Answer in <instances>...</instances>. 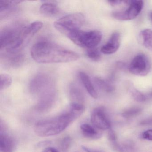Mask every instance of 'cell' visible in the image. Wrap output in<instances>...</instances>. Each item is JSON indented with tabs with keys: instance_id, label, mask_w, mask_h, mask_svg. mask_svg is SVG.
Returning a JSON list of instances; mask_svg holds the SVG:
<instances>
[{
	"instance_id": "6da1fadb",
	"label": "cell",
	"mask_w": 152,
	"mask_h": 152,
	"mask_svg": "<svg viewBox=\"0 0 152 152\" xmlns=\"http://www.w3.org/2000/svg\"><path fill=\"white\" fill-rule=\"evenodd\" d=\"M31 54L33 59L39 64L69 63L79 58L75 52L47 40L35 43L32 47Z\"/></svg>"
},
{
	"instance_id": "7a4b0ae2",
	"label": "cell",
	"mask_w": 152,
	"mask_h": 152,
	"mask_svg": "<svg viewBox=\"0 0 152 152\" xmlns=\"http://www.w3.org/2000/svg\"><path fill=\"white\" fill-rule=\"evenodd\" d=\"M75 119L69 111L58 116L39 121L34 126V132L39 137H49L64 130Z\"/></svg>"
},
{
	"instance_id": "3957f363",
	"label": "cell",
	"mask_w": 152,
	"mask_h": 152,
	"mask_svg": "<svg viewBox=\"0 0 152 152\" xmlns=\"http://www.w3.org/2000/svg\"><path fill=\"white\" fill-rule=\"evenodd\" d=\"M23 26H7L1 30L0 34L1 51L21 50L26 40L23 34Z\"/></svg>"
},
{
	"instance_id": "277c9868",
	"label": "cell",
	"mask_w": 152,
	"mask_h": 152,
	"mask_svg": "<svg viewBox=\"0 0 152 152\" xmlns=\"http://www.w3.org/2000/svg\"><path fill=\"white\" fill-rule=\"evenodd\" d=\"M67 37L77 46L89 49L95 48L99 44L102 34L97 30L86 31L79 30L71 33Z\"/></svg>"
},
{
	"instance_id": "5b68a950",
	"label": "cell",
	"mask_w": 152,
	"mask_h": 152,
	"mask_svg": "<svg viewBox=\"0 0 152 152\" xmlns=\"http://www.w3.org/2000/svg\"><path fill=\"white\" fill-rule=\"evenodd\" d=\"M85 22V17L80 13H73L64 16L54 23L55 28L64 35L80 30Z\"/></svg>"
},
{
	"instance_id": "8992f818",
	"label": "cell",
	"mask_w": 152,
	"mask_h": 152,
	"mask_svg": "<svg viewBox=\"0 0 152 152\" xmlns=\"http://www.w3.org/2000/svg\"><path fill=\"white\" fill-rule=\"evenodd\" d=\"M53 88L54 84L51 77L42 73L36 75L32 79L29 85L30 91L39 96Z\"/></svg>"
},
{
	"instance_id": "52a82bcc",
	"label": "cell",
	"mask_w": 152,
	"mask_h": 152,
	"mask_svg": "<svg viewBox=\"0 0 152 152\" xmlns=\"http://www.w3.org/2000/svg\"><path fill=\"white\" fill-rule=\"evenodd\" d=\"M129 7L124 11L113 12L112 16L118 21H129L135 19L143 9L144 2L142 1H126Z\"/></svg>"
},
{
	"instance_id": "ba28073f",
	"label": "cell",
	"mask_w": 152,
	"mask_h": 152,
	"mask_svg": "<svg viewBox=\"0 0 152 152\" xmlns=\"http://www.w3.org/2000/svg\"><path fill=\"white\" fill-rule=\"evenodd\" d=\"M131 73L138 76L147 75L151 70V64L145 55L140 54L134 57L128 67Z\"/></svg>"
},
{
	"instance_id": "9c48e42d",
	"label": "cell",
	"mask_w": 152,
	"mask_h": 152,
	"mask_svg": "<svg viewBox=\"0 0 152 152\" xmlns=\"http://www.w3.org/2000/svg\"><path fill=\"white\" fill-rule=\"evenodd\" d=\"M91 121L94 127L98 129L105 130L111 129L110 121L103 107H96L92 111Z\"/></svg>"
},
{
	"instance_id": "30bf717a",
	"label": "cell",
	"mask_w": 152,
	"mask_h": 152,
	"mask_svg": "<svg viewBox=\"0 0 152 152\" xmlns=\"http://www.w3.org/2000/svg\"><path fill=\"white\" fill-rule=\"evenodd\" d=\"M56 98L55 88L51 89L39 96V101L35 107L38 112H44L51 108Z\"/></svg>"
},
{
	"instance_id": "8fae6325",
	"label": "cell",
	"mask_w": 152,
	"mask_h": 152,
	"mask_svg": "<svg viewBox=\"0 0 152 152\" xmlns=\"http://www.w3.org/2000/svg\"><path fill=\"white\" fill-rule=\"evenodd\" d=\"M0 126V151L14 152L16 147L15 140L7 133L5 125L1 121Z\"/></svg>"
},
{
	"instance_id": "7c38bea8",
	"label": "cell",
	"mask_w": 152,
	"mask_h": 152,
	"mask_svg": "<svg viewBox=\"0 0 152 152\" xmlns=\"http://www.w3.org/2000/svg\"><path fill=\"white\" fill-rule=\"evenodd\" d=\"M1 58L6 64L13 67L19 66L24 61L23 54L21 50L1 51Z\"/></svg>"
},
{
	"instance_id": "4fadbf2b",
	"label": "cell",
	"mask_w": 152,
	"mask_h": 152,
	"mask_svg": "<svg viewBox=\"0 0 152 152\" xmlns=\"http://www.w3.org/2000/svg\"><path fill=\"white\" fill-rule=\"evenodd\" d=\"M121 42V36L118 32H115L111 35L108 41L101 48V52L105 55L114 54L119 49Z\"/></svg>"
},
{
	"instance_id": "5bb4252c",
	"label": "cell",
	"mask_w": 152,
	"mask_h": 152,
	"mask_svg": "<svg viewBox=\"0 0 152 152\" xmlns=\"http://www.w3.org/2000/svg\"><path fill=\"white\" fill-rule=\"evenodd\" d=\"M22 1H0L1 18H4L10 15L15 9V7Z\"/></svg>"
},
{
	"instance_id": "9a60e30c",
	"label": "cell",
	"mask_w": 152,
	"mask_h": 152,
	"mask_svg": "<svg viewBox=\"0 0 152 152\" xmlns=\"http://www.w3.org/2000/svg\"><path fill=\"white\" fill-rule=\"evenodd\" d=\"M71 104L84 105V96L82 91L77 85L72 84L69 88Z\"/></svg>"
},
{
	"instance_id": "2e32d148",
	"label": "cell",
	"mask_w": 152,
	"mask_h": 152,
	"mask_svg": "<svg viewBox=\"0 0 152 152\" xmlns=\"http://www.w3.org/2000/svg\"><path fill=\"white\" fill-rule=\"evenodd\" d=\"M79 77L83 84L90 95L93 98H97V93L95 90L88 75L86 73L81 72L79 73Z\"/></svg>"
},
{
	"instance_id": "e0dca14e",
	"label": "cell",
	"mask_w": 152,
	"mask_h": 152,
	"mask_svg": "<svg viewBox=\"0 0 152 152\" xmlns=\"http://www.w3.org/2000/svg\"><path fill=\"white\" fill-rule=\"evenodd\" d=\"M81 130L83 135L87 138L96 139L100 138L101 133L98 131L95 127L88 124H83L80 126Z\"/></svg>"
},
{
	"instance_id": "ac0fdd59",
	"label": "cell",
	"mask_w": 152,
	"mask_h": 152,
	"mask_svg": "<svg viewBox=\"0 0 152 152\" xmlns=\"http://www.w3.org/2000/svg\"><path fill=\"white\" fill-rule=\"evenodd\" d=\"M43 26V24L40 21H35L29 25L23 26V34L26 40L30 39L39 31Z\"/></svg>"
},
{
	"instance_id": "d6986e66",
	"label": "cell",
	"mask_w": 152,
	"mask_h": 152,
	"mask_svg": "<svg viewBox=\"0 0 152 152\" xmlns=\"http://www.w3.org/2000/svg\"><path fill=\"white\" fill-rule=\"evenodd\" d=\"M42 14L48 17H54L59 13V8L55 3L46 2L43 3L40 8Z\"/></svg>"
},
{
	"instance_id": "ffe728a7",
	"label": "cell",
	"mask_w": 152,
	"mask_h": 152,
	"mask_svg": "<svg viewBox=\"0 0 152 152\" xmlns=\"http://www.w3.org/2000/svg\"><path fill=\"white\" fill-rule=\"evenodd\" d=\"M96 85L101 90L107 93L113 92L115 90V86L113 84L112 80H104L100 77L95 78Z\"/></svg>"
},
{
	"instance_id": "44dd1931",
	"label": "cell",
	"mask_w": 152,
	"mask_h": 152,
	"mask_svg": "<svg viewBox=\"0 0 152 152\" xmlns=\"http://www.w3.org/2000/svg\"><path fill=\"white\" fill-rule=\"evenodd\" d=\"M140 38L143 46L152 51V30L145 29L140 34Z\"/></svg>"
},
{
	"instance_id": "7402d4cb",
	"label": "cell",
	"mask_w": 152,
	"mask_h": 152,
	"mask_svg": "<svg viewBox=\"0 0 152 152\" xmlns=\"http://www.w3.org/2000/svg\"><path fill=\"white\" fill-rule=\"evenodd\" d=\"M113 148L119 152H134L135 148L131 142L119 143L116 141L113 142Z\"/></svg>"
},
{
	"instance_id": "603a6c76",
	"label": "cell",
	"mask_w": 152,
	"mask_h": 152,
	"mask_svg": "<svg viewBox=\"0 0 152 152\" xmlns=\"http://www.w3.org/2000/svg\"><path fill=\"white\" fill-rule=\"evenodd\" d=\"M13 80L12 77L7 74H1L0 75V89H5L12 84Z\"/></svg>"
},
{
	"instance_id": "cb8c5ba5",
	"label": "cell",
	"mask_w": 152,
	"mask_h": 152,
	"mask_svg": "<svg viewBox=\"0 0 152 152\" xmlns=\"http://www.w3.org/2000/svg\"><path fill=\"white\" fill-rule=\"evenodd\" d=\"M129 91L133 98L138 102H142L145 101L147 99V96L139 91L134 87H130L129 88Z\"/></svg>"
},
{
	"instance_id": "d4e9b609",
	"label": "cell",
	"mask_w": 152,
	"mask_h": 152,
	"mask_svg": "<svg viewBox=\"0 0 152 152\" xmlns=\"http://www.w3.org/2000/svg\"><path fill=\"white\" fill-rule=\"evenodd\" d=\"M141 112V108L133 107L127 109L122 113V116L124 118H131L138 115Z\"/></svg>"
},
{
	"instance_id": "484cf974",
	"label": "cell",
	"mask_w": 152,
	"mask_h": 152,
	"mask_svg": "<svg viewBox=\"0 0 152 152\" xmlns=\"http://www.w3.org/2000/svg\"><path fill=\"white\" fill-rule=\"evenodd\" d=\"M87 56L92 61H98L101 58V54L96 49H88L86 53Z\"/></svg>"
},
{
	"instance_id": "4316f807",
	"label": "cell",
	"mask_w": 152,
	"mask_h": 152,
	"mask_svg": "<svg viewBox=\"0 0 152 152\" xmlns=\"http://www.w3.org/2000/svg\"><path fill=\"white\" fill-rule=\"evenodd\" d=\"M72 143V138L71 137L67 136L64 137L60 142V148L64 152L67 151V149L70 147Z\"/></svg>"
},
{
	"instance_id": "83f0119b",
	"label": "cell",
	"mask_w": 152,
	"mask_h": 152,
	"mask_svg": "<svg viewBox=\"0 0 152 152\" xmlns=\"http://www.w3.org/2000/svg\"><path fill=\"white\" fill-rule=\"evenodd\" d=\"M141 137L144 139L152 141V129H148L143 132Z\"/></svg>"
},
{
	"instance_id": "f1b7e54d",
	"label": "cell",
	"mask_w": 152,
	"mask_h": 152,
	"mask_svg": "<svg viewBox=\"0 0 152 152\" xmlns=\"http://www.w3.org/2000/svg\"><path fill=\"white\" fill-rule=\"evenodd\" d=\"M108 138L109 140L112 142H114L116 141V136L114 132L110 129H109V132H108Z\"/></svg>"
},
{
	"instance_id": "f546056e",
	"label": "cell",
	"mask_w": 152,
	"mask_h": 152,
	"mask_svg": "<svg viewBox=\"0 0 152 152\" xmlns=\"http://www.w3.org/2000/svg\"><path fill=\"white\" fill-rule=\"evenodd\" d=\"M108 3L112 6H115L117 5H120L121 3L123 2L122 1H119V0H115V1H108Z\"/></svg>"
},
{
	"instance_id": "4dcf8cb0",
	"label": "cell",
	"mask_w": 152,
	"mask_h": 152,
	"mask_svg": "<svg viewBox=\"0 0 152 152\" xmlns=\"http://www.w3.org/2000/svg\"><path fill=\"white\" fill-rule=\"evenodd\" d=\"M43 152H59L57 149H56L55 148L48 147L46 148L43 150Z\"/></svg>"
},
{
	"instance_id": "1f68e13d",
	"label": "cell",
	"mask_w": 152,
	"mask_h": 152,
	"mask_svg": "<svg viewBox=\"0 0 152 152\" xmlns=\"http://www.w3.org/2000/svg\"><path fill=\"white\" fill-rule=\"evenodd\" d=\"M50 143V141H48V140L42 141V142H39V144H37V146L38 147H42L45 146L49 145Z\"/></svg>"
},
{
	"instance_id": "d6a6232c",
	"label": "cell",
	"mask_w": 152,
	"mask_h": 152,
	"mask_svg": "<svg viewBox=\"0 0 152 152\" xmlns=\"http://www.w3.org/2000/svg\"><path fill=\"white\" fill-rule=\"evenodd\" d=\"M82 148L86 152H102L97 151V150H95V149H92V148H89L84 146H82Z\"/></svg>"
},
{
	"instance_id": "836d02e7",
	"label": "cell",
	"mask_w": 152,
	"mask_h": 152,
	"mask_svg": "<svg viewBox=\"0 0 152 152\" xmlns=\"http://www.w3.org/2000/svg\"><path fill=\"white\" fill-rule=\"evenodd\" d=\"M148 96L150 97H152V92H150V93L148 94Z\"/></svg>"
},
{
	"instance_id": "e575fe53",
	"label": "cell",
	"mask_w": 152,
	"mask_h": 152,
	"mask_svg": "<svg viewBox=\"0 0 152 152\" xmlns=\"http://www.w3.org/2000/svg\"><path fill=\"white\" fill-rule=\"evenodd\" d=\"M150 19H151V22L152 23V12H151V14H150Z\"/></svg>"
}]
</instances>
